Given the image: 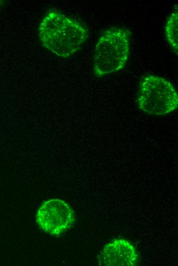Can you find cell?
<instances>
[{
	"label": "cell",
	"mask_w": 178,
	"mask_h": 266,
	"mask_svg": "<svg viewBox=\"0 0 178 266\" xmlns=\"http://www.w3.org/2000/svg\"><path fill=\"white\" fill-rule=\"evenodd\" d=\"M136 102L140 109L148 114L163 116L177 108L178 95L169 81L147 74L140 80Z\"/></svg>",
	"instance_id": "3"
},
{
	"label": "cell",
	"mask_w": 178,
	"mask_h": 266,
	"mask_svg": "<svg viewBox=\"0 0 178 266\" xmlns=\"http://www.w3.org/2000/svg\"><path fill=\"white\" fill-rule=\"evenodd\" d=\"M38 34L47 50L56 56L67 58L81 49L88 38L89 31L80 20L51 7L40 22Z\"/></svg>",
	"instance_id": "1"
},
{
	"label": "cell",
	"mask_w": 178,
	"mask_h": 266,
	"mask_svg": "<svg viewBox=\"0 0 178 266\" xmlns=\"http://www.w3.org/2000/svg\"><path fill=\"white\" fill-rule=\"evenodd\" d=\"M97 259L99 265L134 266L139 261V255L128 240L115 239L105 245Z\"/></svg>",
	"instance_id": "5"
},
{
	"label": "cell",
	"mask_w": 178,
	"mask_h": 266,
	"mask_svg": "<svg viewBox=\"0 0 178 266\" xmlns=\"http://www.w3.org/2000/svg\"><path fill=\"white\" fill-rule=\"evenodd\" d=\"M131 33L126 28L111 27L100 34L95 46L92 61L98 78L122 70L130 54Z\"/></svg>",
	"instance_id": "2"
},
{
	"label": "cell",
	"mask_w": 178,
	"mask_h": 266,
	"mask_svg": "<svg viewBox=\"0 0 178 266\" xmlns=\"http://www.w3.org/2000/svg\"><path fill=\"white\" fill-rule=\"evenodd\" d=\"M36 221L47 234L59 235L71 228L76 222L75 213L71 207L60 199L44 201L38 209Z\"/></svg>",
	"instance_id": "4"
},
{
	"label": "cell",
	"mask_w": 178,
	"mask_h": 266,
	"mask_svg": "<svg viewBox=\"0 0 178 266\" xmlns=\"http://www.w3.org/2000/svg\"><path fill=\"white\" fill-rule=\"evenodd\" d=\"M178 12L177 5L169 14L167 19L165 33L166 38L172 50L177 55L178 49Z\"/></svg>",
	"instance_id": "6"
}]
</instances>
